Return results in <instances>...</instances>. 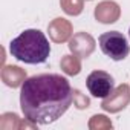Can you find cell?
I'll return each instance as SVG.
<instances>
[{
    "label": "cell",
    "mask_w": 130,
    "mask_h": 130,
    "mask_svg": "<svg viewBox=\"0 0 130 130\" xmlns=\"http://www.w3.org/2000/svg\"><path fill=\"white\" fill-rule=\"evenodd\" d=\"M74 90L58 74H41L26 78L20 90V107L25 118L34 124H51L71 107Z\"/></svg>",
    "instance_id": "obj_1"
},
{
    "label": "cell",
    "mask_w": 130,
    "mask_h": 130,
    "mask_svg": "<svg viewBox=\"0 0 130 130\" xmlns=\"http://www.w3.org/2000/svg\"><path fill=\"white\" fill-rule=\"evenodd\" d=\"M9 52L19 61L40 64L47 60L51 44L40 29H26L9 43Z\"/></svg>",
    "instance_id": "obj_2"
},
{
    "label": "cell",
    "mask_w": 130,
    "mask_h": 130,
    "mask_svg": "<svg viewBox=\"0 0 130 130\" xmlns=\"http://www.w3.org/2000/svg\"><path fill=\"white\" fill-rule=\"evenodd\" d=\"M98 43H100L103 54L115 61L124 60L130 52V46L127 43V38L118 31H109V32L101 34L98 38Z\"/></svg>",
    "instance_id": "obj_3"
},
{
    "label": "cell",
    "mask_w": 130,
    "mask_h": 130,
    "mask_svg": "<svg viewBox=\"0 0 130 130\" xmlns=\"http://www.w3.org/2000/svg\"><path fill=\"white\" fill-rule=\"evenodd\" d=\"M86 86L92 96L95 98H106L115 90V80L110 74L104 71H93L89 74L86 80Z\"/></svg>",
    "instance_id": "obj_4"
},
{
    "label": "cell",
    "mask_w": 130,
    "mask_h": 130,
    "mask_svg": "<svg viewBox=\"0 0 130 130\" xmlns=\"http://www.w3.org/2000/svg\"><path fill=\"white\" fill-rule=\"evenodd\" d=\"M128 103H130V89H128L127 84H121V86H118L110 95H107V96L103 100L101 107H103L106 112L116 113V112L122 110Z\"/></svg>",
    "instance_id": "obj_5"
},
{
    "label": "cell",
    "mask_w": 130,
    "mask_h": 130,
    "mask_svg": "<svg viewBox=\"0 0 130 130\" xmlns=\"http://www.w3.org/2000/svg\"><path fill=\"white\" fill-rule=\"evenodd\" d=\"M69 49L80 58H87L95 51V40L87 32H78L69 40Z\"/></svg>",
    "instance_id": "obj_6"
},
{
    "label": "cell",
    "mask_w": 130,
    "mask_h": 130,
    "mask_svg": "<svg viewBox=\"0 0 130 130\" xmlns=\"http://www.w3.org/2000/svg\"><path fill=\"white\" fill-rule=\"evenodd\" d=\"M121 15V9L115 2H110V0H104V2L98 3L95 8V19L100 23H115Z\"/></svg>",
    "instance_id": "obj_7"
},
{
    "label": "cell",
    "mask_w": 130,
    "mask_h": 130,
    "mask_svg": "<svg viewBox=\"0 0 130 130\" xmlns=\"http://www.w3.org/2000/svg\"><path fill=\"white\" fill-rule=\"evenodd\" d=\"M47 32H49V37L52 38V41L63 43V41H66V40L71 38V35H72V25L66 19H55V20H52L49 23Z\"/></svg>",
    "instance_id": "obj_8"
},
{
    "label": "cell",
    "mask_w": 130,
    "mask_h": 130,
    "mask_svg": "<svg viewBox=\"0 0 130 130\" xmlns=\"http://www.w3.org/2000/svg\"><path fill=\"white\" fill-rule=\"evenodd\" d=\"M2 80L9 87H19L26 80V72L19 66H6L2 71Z\"/></svg>",
    "instance_id": "obj_9"
},
{
    "label": "cell",
    "mask_w": 130,
    "mask_h": 130,
    "mask_svg": "<svg viewBox=\"0 0 130 130\" xmlns=\"http://www.w3.org/2000/svg\"><path fill=\"white\" fill-rule=\"evenodd\" d=\"M60 66H61L63 72L66 74V75H77L81 71L80 57H77V55H64L61 58Z\"/></svg>",
    "instance_id": "obj_10"
},
{
    "label": "cell",
    "mask_w": 130,
    "mask_h": 130,
    "mask_svg": "<svg viewBox=\"0 0 130 130\" xmlns=\"http://www.w3.org/2000/svg\"><path fill=\"white\" fill-rule=\"evenodd\" d=\"M60 5L63 11L69 15H78L83 11L84 0H60Z\"/></svg>",
    "instance_id": "obj_11"
},
{
    "label": "cell",
    "mask_w": 130,
    "mask_h": 130,
    "mask_svg": "<svg viewBox=\"0 0 130 130\" xmlns=\"http://www.w3.org/2000/svg\"><path fill=\"white\" fill-rule=\"evenodd\" d=\"M89 127L90 128H98V127H107L109 128V127H112V124L107 121V118L104 115H95V116H92Z\"/></svg>",
    "instance_id": "obj_12"
},
{
    "label": "cell",
    "mask_w": 130,
    "mask_h": 130,
    "mask_svg": "<svg viewBox=\"0 0 130 130\" xmlns=\"http://www.w3.org/2000/svg\"><path fill=\"white\" fill-rule=\"evenodd\" d=\"M74 101L77 104L78 109H84V107H89V98L83 96L80 90H74Z\"/></svg>",
    "instance_id": "obj_13"
},
{
    "label": "cell",
    "mask_w": 130,
    "mask_h": 130,
    "mask_svg": "<svg viewBox=\"0 0 130 130\" xmlns=\"http://www.w3.org/2000/svg\"><path fill=\"white\" fill-rule=\"evenodd\" d=\"M128 35H130V29H128Z\"/></svg>",
    "instance_id": "obj_14"
}]
</instances>
